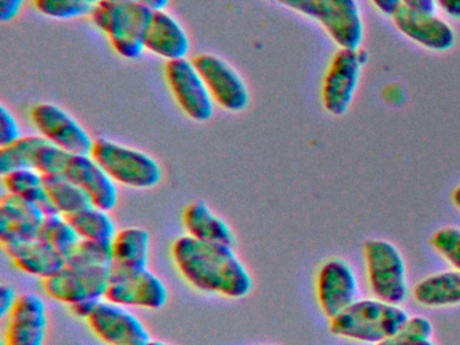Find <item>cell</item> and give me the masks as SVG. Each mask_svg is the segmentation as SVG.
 <instances>
[{"label":"cell","mask_w":460,"mask_h":345,"mask_svg":"<svg viewBox=\"0 0 460 345\" xmlns=\"http://www.w3.org/2000/svg\"><path fill=\"white\" fill-rule=\"evenodd\" d=\"M409 345H435V342L430 339H419L414 340V341H411Z\"/></svg>","instance_id":"7bdbcfd3"},{"label":"cell","mask_w":460,"mask_h":345,"mask_svg":"<svg viewBox=\"0 0 460 345\" xmlns=\"http://www.w3.org/2000/svg\"><path fill=\"white\" fill-rule=\"evenodd\" d=\"M358 279L351 264L341 258L330 259L320 267L316 294L320 309L332 320L357 301Z\"/></svg>","instance_id":"5bb4252c"},{"label":"cell","mask_w":460,"mask_h":345,"mask_svg":"<svg viewBox=\"0 0 460 345\" xmlns=\"http://www.w3.org/2000/svg\"><path fill=\"white\" fill-rule=\"evenodd\" d=\"M417 304L425 307H446L460 305V271L440 272L420 280L413 288Z\"/></svg>","instance_id":"603a6c76"},{"label":"cell","mask_w":460,"mask_h":345,"mask_svg":"<svg viewBox=\"0 0 460 345\" xmlns=\"http://www.w3.org/2000/svg\"><path fill=\"white\" fill-rule=\"evenodd\" d=\"M393 23L401 34L428 50L448 51L456 40L451 24L436 13H419L402 5L393 16Z\"/></svg>","instance_id":"e0dca14e"},{"label":"cell","mask_w":460,"mask_h":345,"mask_svg":"<svg viewBox=\"0 0 460 345\" xmlns=\"http://www.w3.org/2000/svg\"><path fill=\"white\" fill-rule=\"evenodd\" d=\"M433 248L454 267L460 271V228L444 226L432 234Z\"/></svg>","instance_id":"4dcf8cb0"},{"label":"cell","mask_w":460,"mask_h":345,"mask_svg":"<svg viewBox=\"0 0 460 345\" xmlns=\"http://www.w3.org/2000/svg\"><path fill=\"white\" fill-rule=\"evenodd\" d=\"M282 5L322 24L339 49H359L365 24L358 0H279Z\"/></svg>","instance_id":"5b68a950"},{"label":"cell","mask_w":460,"mask_h":345,"mask_svg":"<svg viewBox=\"0 0 460 345\" xmlns=\"http://www.w3.org/2000/svg\"><path fill=\"white\" fill-rule=\"evenodd\" d=\"M99 301H85L80 302V304L72 305L69 306L71 312L74 313V315H76L80 320H87L88 315L93 313V307L96 306Z\"/></svg>","instance_id":"ab89813d"},{"label":"cell","mask_w":460,"mask_h":345,"mask_svg":"<svg viewBox=\"0 0 460 345\" xmlns=\"http://www.w3.org/2000/svg\"><path fill=\"white\" fill-rule=\"evenodd\" d=\"M112 2L137 3L153 11L166 10L171 0H112Z\"/></svg>","instance_id":"60d3db41"},{"label":"cell","mask_w":460,"mask_h":345,"mask_svg":"<svg viewBox=\"0 0 460 345\" xmlns=\"http://www.w3.org/2000/svg\"><path fill=\"white\" fill-rule=\"evenodd\" d=\"M88 328L106 345H144L152 340L141 318L130 307L101 299L88 315Z\"/></svg>","instance_id":"4fadbf2b"},{"label":"cell","mask_w":460,"mask_h":345,"mask_svg":"<svg viewBox=\"0 0 460 345\" xmlns=\"http://www.w3.org/2000/svg\"><path fill=\"white\" fill-rule=\"evenodd\" d=\"M208 88L215 104L227 112H243L252 102L249 86L238 70L226 59L211 53L198 54L192 59Z\"/></svg>","instance_id":"30bf717a"},{"label":"cell","mask_w":460,"mask_h":345,"mask_svg":"<svg viewBox=\"0 0 460 345\" xmlns=\"http://www.w3.org/2000/svg\"><path fill=\"white\" fill-rule=\"evenodd\" d=\"M22 137L20 123L14 113L6 105H0V147L12 145Z\"/></svg>","instance_id":"836d02e7"},{"label":"cell","mask_w":460,"mask_h":345,"mask_svg":"<svg viewBox=\"0 0 460 345\" xmlns=\"http://www.w3.org/2000/svg\"><path fill=\"white\" fill-rule=\"evenodd\" d=\"M432 334L433 325L428 318L411 317L401 331L376 345H409L414 340L432 339Z\"/></svg>","instance_id":"1f68e13d"},{"label":"cell","mask_w":460,"mask_h":345,"mask_svg":"<svg viewBox=\"0 0 460 345\" xmlns=\"http://www.w3.org/2000/svg\"><path fill=\"white\" fill-rule=\"evenodd\" d=\"M182 224L188 236L193 239L235 247L236 237L230 224L201 199L187 205L182 212Z\"/></svg>","instance_id":"44dd1931"},{"label":"cell","mask_w":460,"mask_h":345,"mask_svg":"<svg viewBox=\"0 0 460 345\" xmlns=\"http://www.w3.org/2000/svg\"><path fill=\"white\" fill-rule=\"evenodd\" d=\"M436 8H440L449 18L460 21V0H433Z\"/></svg>","instance_id":"74e56055"},{"label":"cell","mask_w":460,"mask_h":345,"mask_svg":"<svg viewBox=\"0 0 460 345\" xmlns=\"http://www.w3.org/2000/svg\"><path fill=\"white\" fill-rule=\"evenodd\" d=\"M69 153L47 143L40 148L36 156L34 169L39 170L42 175H60L64 164Z\"/></svg>","instance_id":"d6a6232c"},{"label":"cell","mask_w":460,"mask_h":345,"mask_svg":"<svg viewBox=\"0 0 460 345\" xmlns=\"http://www.w3.org/2000/svg\"><path fill=\"white\" fill-rule=\"evenodd\" d=\"M2 183L7 193L28 199L39 205L45 215H52L53 208L45 190L44 175L37 169H18L2 175Z\"/></svg>","instance_id":"d4e9b609"},{"label":"cell","mask_w":460,"mask_h":345,"mask_svg":"<svg viewBox=\"0 0 460 345\" xmlns=\"http://www.w3.org/2000/svg\"><path fill=\"white\" fill-rule=\"evenodd\" d=\"M47 143L41 135H23L12 145L0 147V174L18 169H34L37 154Z\"/></svg>","instance_id":"4316f807"},{"label":"cell","mask_w":460,"mask_h":345,"mask_svg":"<svg viewBox=\"0 0 460 345\" xmlns=\"http://www.w3.org/2000/svg\"><path fill=\"white\" fill-rule=\"evenodd\" d=\"M164 75L174 102L190 120L198 123L211 120L217 104L192 59L166 62Z\"/></svg>","instance_id":"ba28073f"},{"label":"cell","mask_w":460,"mask_h":345,"mask_svg":"<svg viewBox=\"0 0 460 345\" xmlns=\"http://www.w3.org/2000/svg\"><path fill=\"white\" fill-rule=\"evenodd\" d=\"M0 245L20 271L41 280L58 274L66 264V256L53 250L39 236Z\"/></svg>","instance_id":"ffe728a7"},{"label":"cell","mask_w":460,"mask_h":345,"mask_svg":"<svg viewBox=\"0 0 460 345\" xmlns=\"http://www.w3.org/2000/svg\"><path fill=\"white\" fill-rule=\"evenodd\" d=\"M25 2L26 0H0V21L4 23L14 21L22 11Z\"/></svg>","instance_id":"d590c367"},{"label":"cell","mask_w":460,"mask_h":345,"mask_svg":"<svg viewBox=\"0 0 460 345\" xmlns=\"http://www.w3.org/2000/svg\"><path fill=\"white\" fill-rule=\"evenodd\" d=\"M155 11L137 3L101 0L93 5L91 21L101 30L118 56L126 59L141 58L145 35Z\"/></svg>","instance_id":"3957f363"},{"label":"cell","mask_w":460,"mask_h":345,"mask_svg":"<svg viewBox=\"0 0 460 345\" xmlns=\"http://www.w3.org/2000/svg\"><path fill=\"white\" fill-rule=\"evenodd\" d=\"M168 298L165 283L152 270L120 271L111 269V278L104 296L107 301L126 307L158 310L165 306Z\"/></svg>","instance_id":"7c38bea8"},{"label":"cell","mask_w":460,"mask_h":345,"mask_svg":"<svg viewBox=\"0 0 460 345\" xmlns=\"http://www.w3.org/2000/svg\"><path fill=\"white\" fill-rule=\"evenodd\" d=\"M368 286L376 299L401 305L408 296L406 264L393 243L371 239L363 245Z\"/></svg>","instance_id":"8992f818"},{"label":"cell","mask_w":460,"mask_h":345,"mask_svg":"<svg viewBox=\"0 0 460 345\" xmlns=\"http://www.w3.org/2000/svg\"><path fill=\"white\" fill-rule=\"evenodd\" d=\"M66 264L76 267H111V242L80 239L66 255Z\"/></svg>","instance_id":"f1b7e54d"},{"label":"cell","mask_w":460,"mask_h":345,"mask_svg":"<svg viewBox=\"0 0 460 345\" xmlns=\"http://www.w3.org/2000/svg\"><path fill=\"white\" fill-rule=\"evenodd\" d=\"M150 234L139 226H128L117 232L111 240V269L120 271L149 269Z\"/></svg>","instance_id":"7402d4cb"},{"label":"cell","mask_w":460,"mask_h":345,"mask_svg":"<svg viewBox=\"0 0 460 345\" xmlns=\"http://www.w3.org/2000/svg\"><path fill=\"white\" fill-rule=\"evenodd\" d=\"M39 237L66 258L80 240L68 217L58 213L45 216Z\"/></svg>","instance_id":"83f0119b"},{"label":"cell","mask_w":460,"mask_h":345,"mask_svg":"<svg viewBox=\"0 0 460 345\" xmlns=\"http://www.w3.org/2000/svg\"><path fill=\"white\" fill-rule=\"evenodd\" d=\"M41 15L56 21H72L91 15L93 5L88 0H33Z\"/></svg>","instance_id":"f546056e"},{"label":"cell","mask_w":460,"mask_h":345,"mask_svg":"<svg viewBox=\"0 0 460 345\" xmlns=\"http://www.w3.org/2000/svg\"><path fill=\"white\" fill-rule=\"evenodd\" d=\"M91 156L117 185L153 189L163 181V167L157 159L107 137L95 139Z\"/></svg>","instance_id":"277c9868"},{"label":"cell","mask_w":460,"mask_h":345,"mask_svg":"<svg viewBox=\"0 0 460 345\" xmlns=\"http://www.w3.org/2000/svg\"><path fill=\"white\" fill-rule=\"evenodd\" d=\"M68 220L80 239L111 242L117 234V228L109 210L93 205L69 216Z\"/></svg>","instance_id":"484cf974"},{"label":"cell","mask_w":460,"mask_h":345,"mask_svg":"<svg viewBox=\"0 0 460 345\" xmlns=\"http://www.w3.org/2000/svg\"><path fill=\"white\" fill-rule=\"evenodd\" d=\"M452 201H454L455 207L460 210V185L452 193Z\"/></svg>","instance_id":"b9f144b4"},{"label":"cell","mask_w":460,"mask_h":345,"mask_svg":"<svg viewBox=\"0 0 460 345\" xmlns=\"http://www.w3.org/2000/svg\"><path fill=\"white\" fill-rule=\"evenodd\" d=\"M31 119L39 135L50 145L69 154H91L93 151L95 139L60 105L39 102L31 107Z\"/></svg>","instance_id":"8fae6325"},{"label":"cell","mask_w":460,"mask_h":345,"mask_svg":"<svg viewBox=\"0 0 460 345\" xmlns=\"http://www.w3.org/2000/svg\"><path fill=\"white\" fill-rule=\"evenodd\" d=\"M374 7L386 16H394L403 5L402 0H370Z\"/></svg>","instance_id":"8d00e7d4"},{"label":"cell","mask_w":460,"mask_h":345,"mask_svg":"<svg viewBox=\"0 0 460 345\" xmlns=\"http://www.w3.org/2000/svg\"><path fill=\"white\" fill-rule=\"evenodd\" d=\"M44 183L53 212L58 215L69 217L93 205L88 194L64 175H44Z\"/></svg>","instance_id":"cb8c5ba5"},{"label":"cell","mask_w":460,"mask_h":345,"mask_svg":"<svg viewBox=\"0 0 460 345\" xmlns=\"http://www.w3.org/2000/svg\"><path fill=\"white\" fill-rule=\"evenodd\" d=\"M47 329L44 301L36 294H22L7 315L4 345H45Z\"/></svg>","instance_id":"2e32d148"},{"label":"cell","mask_w":460,"mask_h":345,"mask_svg":"<svg viewBox=\"0 0 460 345\" xmlns=\"http://www.w3.org/2000/svg\"><path fill=\"white\" fill-rule=\"evenodd\" d=\"M367 54L360 49H339L322 84V102L333 116H343L354 102Z\"/></svg>","instance_id":"52a82bcc"},{"label":"cell","mask_w":460,"mask_h":345,"mask_svg":"<svg viewBox=\"0 0 460 345\" xmlns=\"http://www.w3.org/2000/svg\"><path fill=\"white\" fill-rule=\"evenodd\" d=\"M18 298L20 296L13 286H0V317L7 318L13 307L17 304Z\"/></svg>","instance_id":"e575fe53"},{"label":"cell","mask_w":460,"mask_h":345,"mask_svg":"<svg viewBox=\"0 0 460 345\" xmlns=\"http://www.w3.org/2000/svg\"><path fill=\"white\" fill-rule=\"evenodd\" d=\"M111 267H76L66 264L63 270L42 280L45 293L72 306L85 301H101L106 296Z\"/></svg>","instance_id":"9c48e42d"},{"label":"cell","mask_w":460,"mask_h":345,"mask_svg":"<svg viewBox=\"0 0 460 345\" xmlns=\"http://www.w3.org/2000/svg\"><path fill=\"white\" fill-rule=\"evenodd\" d=\"M45 216L39 205L6 191L0 197V244L39 236Z\"/></svg>","instance_id":"ac0fdd59"},{"label":"cell","mask_w":460,"mask_h":345,"mask_svg":"<svg viewBox=\"0 0 460 345\" xmlns=\"http://www.w3.org/2000/svg\"><path fill=\"white\" fill-rule=\"evenodd\" d=\"M146 51L168 61L188 58L190 40L181 22L166 10L155 11L145 35Z\"/></svg>","instance_id":"d6986e66"},{"label":"cell","mask_w":460,"mask_h":345,"mask_svg":"<svg viewBox=\"0 0 460 345\" xmlns=\"http://www.w3.org/2000/svg\"><path fill=\"white\" fill-rule=\"evenodd\" d=\"M144 345H172L168 344V342L165 341H158V340H150V341H147L146 344Z\"/></svg>","instance_id":"ee69618b"},{"label":"cell","mask_w":460,"mask_h":345,"mask_svg":"<svg viewBox=\"0 0 460 345\" xmlns=\"http://www.w3.org/2000/svg\"><path fill=\"white\" fill-rule=\"evenodd\" d=\"M409 314L400 305L381 299H357L331 320V333L352 341L378 344L406 325Z\"/></svg>","instance_id":"7a4b0ae2"},{"label":"cell","mask_w":460,"mask_h":345,"mask_svg":"<svg viewBox=\"0 0 460 345\" xmlns=\"http://www.w3.org/2000/svg\"><path fill=\"white\" fill-rule=\"evenodd\" d=\"M60 175L71 180L90 197L93 207L115 209L118 205V186L106 172L99 166L91 154H68Z\"/></svg>","instance_id":"9a60e30c"},{"label":"cell","mask_w":460,"mask_h":345,"mask_svg":"<svg viewBox=\"0 0 460 345\" xmlns=\"http://www.w3.org/2000/svg\"><path fill=\"white\" fill-rule=\"evenodd\" d=\"M405 7L425 13H436V5L433 0H402Z\"/></svg>","instance_id":"f35d334b"},{"label":"cell","mask_w":460,"mask_h":345,"mask_svg":"<svg viewBox=\"0 0 460 345\" xmlns=\"http://www.w3.org/2000/svg\"><path fill=\"white\" fill-rule=\"evenodd\" d=\"M88 2H90L91 4L95 5L98 4V3L101 2V0H88Z\"/></svg>","instance_id":"f6af8a7d"},{"label":"cell","mask_w":460,"mask_h":345,"mask_svg":"<svg viewBox=\"0 0 460 345\" xmlns=\"http://www.w3.org/2000/svg\"><path fill=\"white\" fill-rule=\"evenodd\" d=\"M172 259L185 282L196 290L230 299L244 298L252 291V275L235 247L184 234L172 244Z\"/></svg>","instance_id":"6da1fadb"}]
</instances>
